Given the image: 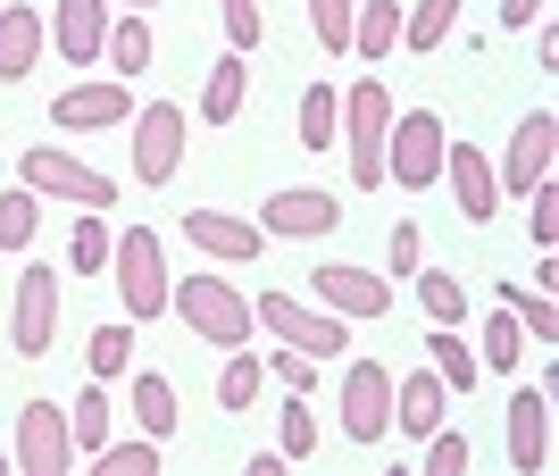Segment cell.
I'll list each match as a JSON object with an SVG mask.
<instances>
[{
  "label": "cell",
  "instance_id": "cell-1",
  "mask_svg": "<svg viewBox=\"0 0 559 476\" xmlns=\"http://www.w3.org/2000/svg\"><path fill=\"white\" fill-rule=\"evenodd\" d=\"M167 310L185 318L192 343H217V352H242V343L259 334L251 301H242L226 276H185V285H167Z\"/></svg>",
  "mask_w": 559,
  "mask_h": 476
},
{
  "label": "cell",
  "instance_id": "cell-2",
  "mask_svg": "<svg viewBox=\"0 0 559 476\" xmlns=\"http://www.w3.org/2000/svg\"><path fill=\"white\" fill-rule=\"evenodd\" d=\"M384 134H393V84H384V75H359L343 93V151H350V185L359 192L384 185Z\"/></svg>",
  "mask_w": 559,
  "mask_h": 476
},
{
  "label": "cell",
  "instance_id": "cell-3",
  "mask_svg": "<svg viewBox=\"0 0 559 476\" xmlns=\"http://www.w3.org/2000/svg\"><path fill=\"white\" fill-rule=\"evenodd\" d=\"M109 285L126 293V318H167V285H176V276H167V251H159V235H151V226H126V235L109 242Z\"/></svg>",
  "mask_w": 559,
  "mask_h": 476
},
{
  "label": "cell",
  "instance_id": "cell-4",
  "mask_svg": "<svg viewBox=\"0 0 559 476\" xmlns=\"http://www.w3.org/2000/svg\"><path fill=\"white\" fill-rule=\"evenodd\" d=\"M259 326L276 334V343H293L301 359H343L350 352V318H334V310H318V301H301V293H259Z\"/></svg>",
  "mask_w": 559,
  "mask_h": 476
},
{
  "label": "cell",
  "instance_id": "cell-5",
  "mask_svg": "<svg viewBox=\"0 0 559 476\" xmlns=\"http://www.w3.org/2000/svg\"><path fill=\"white\" fill-rule=\"evenodd\" d=\"M17 185L43 192V201H75V210H109V201H117L109 176L84 167L75 151H59V143H34V151H25V159H17Z\"/></svg>",
  "mask_w": 559,
  "mask_h": 476
},
{
  "label": "cell",
  "instance_id": "cell-6",
  "mask_svg": "<svg viewBox=\"0 0 559 476\" xmlns=\"http://www.w3.org/2000/svg\"><path fill=\"white\" fill-rule=\"evenodd\" d=\"M443 118L435 109H401L393 134H384V176H393L401 192H426V185H443Z\"/></svg>",
  "mask_w": 559,
  "mask_h": 476
},
{
  "label": "cell",
  "instance_id": "cell-7",
  "mask_svg": "<svg viewBox=\"0 0 559 476\" xmlns=\"http://www.w3.org/2000/svg\"><path fill=\"white\" fill-rule=\"evenodd\" d=\"M185 100H142L134 109V176L142 185H176V167H185Z\"/></svg>",
  "mask_w": 559,
  "mask_h": 476
},
{
  "label": "cell",
  "instance_id": "cell-8",
  "mask_svg": "<svg viewBox=\"0 0 559 476\" xmlns=\"http://www.w3.org/2000/svg\"><path fill=\"white\" fill-rule=\"evenodd\" d=\"M9 343L17 359H43L59 343V267H25L17 293H9Z\"/></svg>",
  "mask_w": 559,
  "mask_h": 476
},
{
  "label": "cell",
  "instance_id": "cell-9",
  "mask_svg": "<svg viewBox=\"0 0 559 476\" xmlns=\"http://www.w3.org/2000/svg\"><path fill=\"white\" fill-rule=\"evenodd\" d=\"M25 476H68L75 468V435H68V409L59 402H25L17 409V443H9Z\"/></svg>",
  "mask_w": 559,
  "mask_h": 476
},
{
  "label": "cell",
  "instance_id": "cell-10",
  "mask_svg": "<svg viewBox=\"0 0 559 476\" xmlns=\"http://www.w3.org/2000/svg\"><path fill=\"white\" fill-rule=\"evenodd\" d=\"M343 435L350 443H384L393 435V368L384 359H350L343 368Z\"/></svg>",
  "mask_w": 559,
  "mask_h": 476
},
{
  "label": "cell",
  "instance_id": "cell-11",
  "mask_svg": "<svg viewBox=\"0 0 559 476\" xmlns=\"http://www.w3.org/2000/svg\"><path fill=\"white\" fill-rule=\"evenodd\" d=\"M334 226H343V192H326V185H284L259 201V235L309 242V235H334Z\"/></svg>",
  "mask_w": 559,
  "mask_h": 476
},
{
  "label": "cell",
  "instance_id": "cell-12",
  "mask_svg": "<svg viewBox=\"0 0 559 476\" xmlns=\"http://www.w3.org/2000/svg\"><path fill=\"white\" fill-rule=\"evenodd\" d=\"M501 443H510V468L518 476H543V468H551V384H518V393H510Z\"/></svg>",
  "mask_w": 559,
  "mask_h": 476
},
{
  "label": "cell",
  "instance_id": "cell-13",
  "mask_svg": "<svg viewBox=\"0 0 559 476\" xmlns=\"http://www.w3.org/2000/svg\"><path fill=\"white\" fill-rule=\"evenodd\" d=\"M309 301L334 318H384L393 310V285L376 276V267H350V260H326L318 276H309Z\"/></svg>",
  "mask_w": 559,
  "mask_h": 476
},
{
  "label": "cell",
  "instance_id": "cell-14",
  "mask_svg": "<svg viewBox=\"0 0 559 476\" xmlns=\"http://www.w3.org/2000/svg\"><path fill=\"white\" fill-rule=\"evenodd\" d=\"M134 118V84H117V75H93V84H68L50 126L59 134H100V126H126Z\"/></svg>",
  "mask_w": 559,
  "mask_h": 476
},
{
  "label": "cell",
  "instance_id": "cell-15",
  "mask_svg": "<svg viewBox=\"0 0 559 476\" xmlns=\"http://www.w3.org/2000/svg\"><path fill=\"white\" fill-rule=\"evenodd\" d=\"M551 143H559V118L551 109H526L518 118V134H510V151H501V192H535V185H551Z\"/></svg>",
  "mask_w": 559,
  "mask_h": 476
},
{
  "label": "cell",
  "instance_id": "cell-16",
  "mask_svg": "<svg viewBox=\"0 0 559 476\" xmlns=\"http://www.w3.org/2000/svg\"><path fill=\"white\" fill-rule=\"evenodd\" d=\"M443 185H451L467 226H485V217L501 210V176H492V159L476 143H443Z\"/></svg>",
  "mask_w": 559,
  "mask_h": 476
},
{
  "label": "cell",
  "instance_id": "cell-17",
  "mask_svg": "<svg viewBox=\"0 0 559 476\" xmlns=\"http://www.w3.org/2000/svg\"><path fill=\"white\" fill-rule=\"evenodd\" d=\"M176 226H185V242H192V251H210V260H226V267L259 260V242H267V235L251 226V217H226V210H185Z\"/></svg>",
  "mask_w": 559,
  "mask_h": 476
},
{
  "label": "cell",
  "instance_id": "cell-18",
  "mask_svg": "<svg viewBox=\"0 0 559 476\" xmlns=\"http://www.w3.org/2000/svg\"><path fill=\"white\" fill-rule=\"evenodd\" d=\"M443 418H451V384L435 377V368H409V377H393V427H401V435H418V443H426Z\"/></svg>",
  "mask_w": 559,
  "mask_h": 476
},
{
  "label": "cell",
  "instance_id": "cell-19",
  "mask_svg": "<svg viewBox=\"0 0 559 476\" xmlns=\"http://www.w3.org/2000/svg\"><path fill=\"white\" fill-rule=\"evenodd\" d=\"M50 9H59V25H50V34H59V59H68V68H93L100 43H109V0H50Z\"/></svg>",
  "mask_w": 559,
  "mask_h": 476
},
{
  "label": "cell",
  "instance_id": "cell-20",
  "mask_svg": "<svg viewBox=\"0 0 559 476\" xmlns=\"http://www.w3.org/2000/svg\"><path fill=\"white\" fill-rule=\"evenodd\" d=\"M43 43H50V25L34 17V9H0V84H17V75H34Z\"/></svg>",
  "mask_w": 559,
  "mask_h": 476
},
{
  "label": "cell",
  "instance_id": "cell-21",
  "mask_svg": "<svg viewBox=\"0 0 559 476\" xmlns=\"http://www.w3.org/2000/svg\"><path fill=\"white\" fill-rule=\"evenodd\" d=\"M242 93H251V68H242V50H226V59L201 75V118L234 126V118H242Z\"/></svg>",
  "mask_w": 559,
  "mask_h": 476
},
{
  "label": "cell",
  "instance_id": "cell-22",
  "mask_svg": "<svg viewBox=\"0 0 559 476\" xmlns=\"http://www.w3.org/2000/svg\"><path fill=\"white\" fill-rule=\"evenodd\" d=\"M401 43V0H359V17H350V59H393Z\"/></svg>",
  "mask_w": 559,
  "mask_h": 476
},
{
  "label": "cell",
  "instance_id": "cell-23",
  "mask_svg": "<svg viewBox=\"0 0 559 476\" xmlns=\"http://www.w3.org/2000/svg\"><path fill=\"white\" fill-rule=\"evenodd\" d=\"M501 310H510L518 326L535 334V343H559V310H551V285H535V276H510V285H501Z\"/></svg>",
  "mask_w": 559,
  "mask_h": 476
},
{
  "label": "cell",
  "instance_id": "cell-24",
  "mask_svg": "<svg viewBox=\"0 0 559 476\" xmlns=\"http://www.w3.org/2000/svg\"><path fill=\"white\" fill-rule=\"evenodd\" d=\"M151 50H159V43H151V25H142L134 9H126V17H109V43H100V59L117 68V84H134V75L151 68Z\"/></svg>",
  "mask_w": 559,
  "mask_h": 476
},
{
  "label": "cell",
  "instance_id": "cell-25",
  "mask_svg": "<svg viewBox=\"0 0 559 476\" xmlns=\"http://www.w3.org/2000/svg\"><path fill=\"white\" fill-rule=\"evenodd\" d=\"M134 427L151 435V443H167V435L185 427V409H176V384H167V377H151V368L134 377Z\"/></svg>",
  "mask_w": 559,
  "mask_h": 476
},
{
  "label": "cell",
  "instance_id": "cell-26",
  "mask_svg": "<svg viewBox=\"0 0 559 476\" xmlns=\"http://www.w3.org/2000/svg\"><path fill=\"white\" fill-rule=\"evenodd\" d=\"M301 151H326V143H343V93H334V84H309L301 93Z\"/></svg>",
  "mask_w": 559,
  "mask_h": 476
},
{
  "label": "cell",
  "instance_id": "cell-27",
  "mask_svg": "<svg viewBox=\"0 0 559 476\" xmlns=\"http://www.w3.org/2000/svg\"><path fill=\"white\" fill-rule=\"evenodd\" d=\"M467 0H418L409 17H401V50H443L451 43V25H460Z\"/></svg>",
  "mask_w": 559,
  "mask_h": 476
},
{
  "label": "cell",
  "instance_id": "cell-28",
  "mask_svg": "<svg viewBox=\"0 0 559 476\" xmlns=\"http://www.w3.org/2000/svg\"><path fill=\"white\" fill-rule=\"evenodd\" d=\"M426 368H435L451 393H467V384L485 377V368H476V352L460 343V326H435V334H426Z\"/></svg>",
  "mask_w": 559,
  "mask_h": 476
},
{
  "label": "cell",
  "instance_id": "cell-29",
  "mask_svg": "<svg viewBox=\"0 0 559 476\" xmlns=\"http://www.w3.org/2000/svg\"><path fill=\"white\" fill-rule=\"evenodd\" d=\"M68 435H75V452H100V443H109V393H100V377L68 402Z\"/></svg>",
  "mask_w": 559,
  "mask_h": 476
},
{
  "label": "cell",
  "instance_id": "cell-30",
  "mask_svg": "<svg viewBox=\"0 0 559 476\" xmlns=\"http://www.w3.org/2000/svg\"><path fill=\"white\" fill-rule=\"evenodd\" d=\"M109 217H100V210H84V217H75V235H68V267H75V276H100V267H109Z\"/></svg>",
  "mask_w": 559,
  "mask_h": 476
},
{
  "label": "cell",
  "instance_id": "cell-31",
  "mask_svg": "<svg viewBox=\"0 0 559 476\" xmlns=\"http://www.w3.org/2000/svg\"><path fill=\"white\" fill-rule=\"evenodd\" d=\"M418 301H426L435 326H460V318H467V285L451 276V267H418Z\"/></svg>",
  "mask_w": 559,
  "mask_h": 476
},
{
  "label": "cell",
  "instance_id": "cell-32",
  "mask_svg": "<svg viewBox=\"0 0 559 476\" xmlns=\"http://www.w3.org/2000/svg\"><path fill=\"white\" fill-rule=\"evenodd\" d=\"M259 377H267V359L242 343V352H226V377H217V409H251L259 402Z\"/></svg>",
  "mask_w": 559,
  "mask_h": 476
},
{
  "label": "cell",
  "instance_id": "cell-33",
  "mask_svg": "<svg viewBox=\"0 0 559 476\" xmlns=\"http://www.w3.org/2000/svg\"><path fill=\"white\" fill-rule=\"evenodd\" d=\"M34 226H43V192L9 185V192H0V251H25V242H34Z\"/></svg>",
  "mask_w": 559,
  "mask_h": 476
},
{
  "label": "cell",
  "instance_id": "cell-34",
  "mask_svg": "<svg viewBox=\"0 0 559 476\" xmlns=\"http://www.w3.org/2000/svg\"><path fill=\"white\" fill-rule=\"evenodd\" d=\"M476 343H485V352H476V368H518V359H526V326H518L510 310H492Z\"/></svg>",
  "mask_w": 559,
  "mask_h": 476
},
{
  "label": "cell",
  "instance_id": "cell-35",
  "mask_svg": "<svg viewBox=\"0 0 559 476\" xmlns=\"http://www.w3.org/2000/svg\"><path fill=\"white\" fill-rule=\"evenodd\" d=\"M126 359H134V318H109V326L93 334V377H126Z\"/></svg>",
  "mask_w": 559,
  "mask_h": 476
},
{
  "label": "cell",
  "instance_id": "cell-36",
  "mask_svg": "<svg viewBox=\"0 0 559 476\" xmlns=\"http://www.w3.org/2000/svg\"><path fill=\"white\" fill-rule=\"evenodd\" d=\"M276 452H284V460H309V452H318V409H309V393H293V402H284Z\"/></svg>",
  "mask_w": 559,
  "mask_h": 476
},
{
  "label": "cell",
  "instance_id": "cell-37",
  "mask_svg": "<svg viewBox=\"0 0 559 476\" xmlns=\"http://www.w3.org/2000/svg\"><path fill=\"white\" fill-rule=\"evenodd\" d=\"M350 17H359V0H309V34L326 50H350Z\"/></svg>",
  "mask_w": 559,
  "mask_h": 476
},
{
  "label": "cell",
  "instance_id": "cell-38",
  "mask_svg": "<svg viewBox=\"0 0 559 476\" xmlns=\"http://www.w3.org/2000/svg\"><path fill=\"white\" fill-rule=\"evenodd\" d=\"M100 476H159V443H100Z\"/></svg>",
  "mask_w": 559,
  "mask_h": 476
},
{
  "label": "cell",
  "instance_id": "cell-39",
  "mask_svg": "<svg viewBox=\"0 0 559 476\" xmlns=\"http://www.w3.org/2000/svg\"><path fill=\"white\" fill-rule=\"evenodd\" d=\"M217 9H226V43L242 50V59H251V50H259V34H267V9H259V0H217Z\"/></svg>",
  "mask_w": 559,
  "mask_h": 476
},
{
  "label": "cell",
  "instance_id": "cell-40",
  "mask_svg": "<svg viewBox=\"0 0 559 476\" xmlns=\"http://www.w3.org/2000/svg\"><path fill=\"white\" fill-rule=\"evenodd\" d=\"M426 476H467V435H451V418L426 435Z\"/></svg>",
  "mask_w": 559,
  "mask_h": 476
},
{
  "label": "cell",
  "instance_id": "cell-41",
  "mask_svg": "<svg viewBox=\"0 0 559 476\" xmlns=\"http://www.w3.org/2000/svg\"><path fill=\"white\" fill-rule=\"evenodd\" d=\"M526 235H535L543 251L559 242V192H551V185H535V192H526Z\"/></svg>",
  "mask_w": 559,
  "mask_h": 476
},
{
  "label": "cell",
  "instance_id": "cell-42",
  "mask_svg": "<svg viewBox=\"0 0 559 476\" xmlns=\"http://www.w3.org/2000/svg\"><path fill=\"white\" fill-rule=\"evenodd\" d=\"M267 377H276L284 393H309V384H318V359H301L293 343H284V352H267Z\"/></svg>",
  "mask_w": 559,
  "mask_h": 476
},
{
  "label": "cell",
  "instance_id": "cell-43",
  "mask_svg": "<svg viewBox=\"0 0 559 476\" xmlns=\"http://www.w3.org/2000/svg\"><path fill=\"white\" fill-rule=\"evenodd\" d=\"M418 226H409V217H393V276H418Z\"/></svg>",
  "mask_w": 559,
  "mask_h": 476
},
{
  "label": "cell",
  "instance_id": "cell-44",
  "mask_svg": "<svg viewBox=\"0 0 559 476\" xmlns=\"http://www.w3.org/2000/svg\"><path fill=\"white\" fill-rule=\"evenodd\" d=\"M543 9H551V0H501V25L526 34V25H543Z\"/></svg>",
  "mask_w": 559,
  "mask_h": 476
},
{
  "label": "cell",
  "instance_id": "cell-45",
  "mask_svg": "<svg viewBox=\"0 0 559 476\" xmlns=\"http://www.w3.org/2000/svg\"><path fill=\"white\" fill-rule=\"evenodd\" d=\"M126 9H159V0H126Z\"/></svg>",
  "mask_w": 559,
  "mask_h": 476
},
{
  "label": "cell",
  "instance_id": "cell-46",
  "mask_svg": "<svg viewBox=\"0 0 559 476\" xmlns=\"http://www.w3.org/2000/svg\"><path fill=\"white\" fill-rule=\"evenodd\" d=\"M9 468H17V460H9V452H0V476H9Z\"/></svg>",
  "mask_w": 559,
  "mask_h": 476
},
{
  "label": "cell",
  "instance_id": "cell-47",
  "mask_svg": "<svg viewBox=\"0 0 559 476\" xmlns=\"http://www.w3.org/2000/svg\"><path fill=\"white\" fill-rule=\"evenodd\" d=\"M0 9H9V0H0Z\"/></svg>",
  "mask_w": 559,
  "mask_h": 476
}]
</instances>
